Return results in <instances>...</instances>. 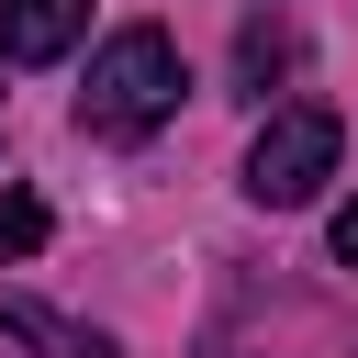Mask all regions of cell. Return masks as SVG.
I'll use <instances>...</instances> for the list:
<instances>
[{
	"instance_id": "1",
	"label": "cell",
	"mask_w": 358,
	"mask_h": 358,
	"mask_svg": "<svg viewBox=\"0 0 358 358\" xmlns=\"http://www.w3.org/2000/svg\"><path fill=\"white\" fill-rule=\"evenodd\" d=\"M179 90H190V67H179V45L157 34V22H123L101 56H90V90H78V123L90 134H112V145H134V134H157L168 112H179Z\"/></svg>"
},
{
	"instance_id": "2",
	"label": "cell",
	"mask_w": 358,
	"mask_h": 358,
	"mask_svg": "<svg viewBox=\"0 0 358 358\" xmlns=\"http://www.w3.org/2000/svg\"><path fill=\"white\" fill-rule=\"evenodd\" d=\"M336 112L324 101H291V112H268L257 123V145H246V201H268V213H302L324 179H336Z\"/></svg>"
},
{
	"instance_id": "3",
	"label": "cell",
	"mask_w": 358,
	"mask_h": 358,
	"mask_svg": "<svg viewBox=\"0 0 358 358\" xmlns=\"http://www.w3.org/2000/svg\"><path fill=\"white\" fill-rule=\"evenodd\" d=\"M90 34V0H0V56L11 67H45Z\"/></svg>"
},
{
	"instance_id": "4",
	"label": "cell",
	"mask_w": 358,
	"mask_h": 358,
	"mask_svg": "<svg viewBox=\"0 0 358 358\" xmlns=\"http://www.w3.org/2000/svg\"><path fill=\"white\" fill-rule=\"evenodd\" d=\"M11 336H34V347H45V358H123V347H112V336H90V324H56V313H34V302H22V313H11Z\"/></svg>"
},
{
	"instance_id": "5",
	"label": "cell",
	"mask_w": 358,
	"mask_h": 358,
	"mask_svg": "<svg viewBox=\"0 0 358 358\" xmlns=\"http://www.w3.org/2000/svg\"><path fill=\"white\" fill-rule=\"evenodd\" d=\"M45 246V201L34 190H0V257H34Z\"/></svg>"
},
{
	"instance_id": "6",
	"label": "cell",
	"mask_w": 358,
	"mask_h": 358,
	"mask_svg": "<svg viewBox=\"0 0 358 358\" xmlns=\"http://www.w3.org/2000/svg\"><path fill=\"white\" fill-rule=\"evenodd\" d=\"M336 268H358V190L336 201Z\"/></svg>"
}]
</instances>
